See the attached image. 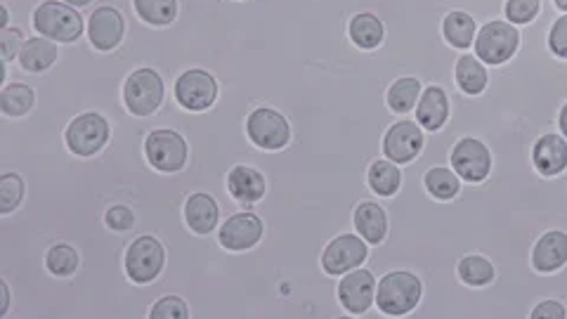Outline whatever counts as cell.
I'll return each mask as SVG.
<instances>
[{
    "label": "cell",
    "mask_w": 567,
    "mask_h": 319,
    "mask_svg": "<svg viewBox=\"0 0 567 319\" xmlns=\"http://www.w3.org/2000/svg\"><path fill=\"white\" fill-rule=\"evenodd\" d=\"M506 0H400L402 22L416 41L437 43L442 39L440 24L450 10H466L477 24L489 20H504ZM554 0H542V14L537 22L520 27V50L518 55L504 66H489L487 91L496 97L516 95L535 83L544 69L551 64L554 55L548 52L546 35L558 20Z\"/></svg>",
    "instance_id": "cell-1"
},
{
    "label": "cell",
    "mask_w": 567,
    "mask_h": 319,
    "mask_svg": "<svg viewBox=\"0 0 567 319\" xmlns=\"http://www.w3.org/2000/svg\"><path fill=\"white\" fill-rule=\"evenodd\" d=\"M112 133H114V128H112L110 116L97 112V110L81 112L66 123L64 135H62V145L55 152H50L41 158H33V162L24 164L22 168H17V171H24L27 166L39 164V162H43V158H50L55 154H69V156H76V158L97 156L106 147H110Z\"/></svg>",
    "instance_id": "cell-2"
},
{
    "label": "cell",
    "mask_w": 567,
    "mask_h": 319,
    "mask_svg": "<svg viewBox=\"0 0 567 319\" xmlns=\"http://www.w3.org/2000/svg\"><path fill=\"white\" fill-rule=\"evenodd\" d=\"M166 265H168V248L162 239L150 233L133 237L126 244V251H123V272H126V279H128L126 287L118 289L110 300H106L102 310L97 312V317H102L104 310L110 308L128 287H150V284H154L164 275Z\"/></svg>",
    "instance_id": "cell-3"
},
{
    "label": "cell",
    "mask_w": 567,
    "mask_h": 319,
    "mask_svg": "<svg viewBox=\"0 0 567 319\" xmlns=\"http://www.w3.org/2000/svg\"><path fill=\"white\" fill-rule=\"evenodd\" d=\"M423 298V281L412 270H390L379 277L377 312L383 319H406Z\"/></svg>",
    "instance_id": "cell-4"
},
{
    "label": "cell",
    "mask_w": 567,
    "mask_h": 319,
    "mask_svg": "<svg viewBox=\"0 0 567 319\" xmlns=\"http://www.w3.org/2000/svg\"><path fill=\"white\" fill-rule=\"evenodd\" d=\"M85 14L64 0H41L31 12V33L45 35L60 45H74L85 35Z\"/></svg>",
    "instance_id": "cell-5"
},
{
    "label": "cell",
    "mask_w": 567,
    "mask_h": 319,
    "mask_svg": "<svg viewBox=\"0 0 567 319\" xmlns=\"http://www.w3.org/2000/svg\"><path fill=\"white\" fill-rule=\"evenodd\" d=\"M168 97V85L154 66H137L128 71L121 83V106L135 119H150L162 110Z\"/></svg>",
    "instance_id": "cell-6"
},
{
    "label": "cell",
    "mask_w": 567,
    "mask_h": 319,
    "mask_svg": "<svg viewBox=\"0 0 567 319\" xmlns=\"http://www.w3.org/2000/svg\"><path fill=\"white\" fill-rule=\"evenodd\" d=\"M173 102L189 114H204L216 106L220 97V83L204 66H189L177 74L171 93Z\"/></svg>",
    "instance_id": "cell-7"
},
{
    "label": "cell",
    "mask_w": 567,
    "mask_h": 319,
    "mask_svg": "<svg viewBox=\"0 0 567 319\" xmlns=\"http://www.w3.org/2000/svg\"><path fill=\"white\" fill-rule=\"evenodd\" d=\"M85 14V43L100 55H110L126 41L128 20L116 6H93L81 10Z\"/></svg>",
    "instance_id": "cell-8"
},
{
    "label": "cell",
    "mask_w": 567,
    "mask_h": 319,
    "mask_svg": "<svg viewBox=\"0 0 567 319\" xmlns=\"http://www.w3.org/2000/svg\"><path fill=\"white\" fill-rule=\"evenodd\" d=\"M520 50V27L508 20H489L481 24L473 43V52L487 66H504Z\"/></svg>",
    "instance_id": "cell-9"
},
{
    "label": "cell",
    "mask_w": 567,
    "mask_h": 319,
    "mask_svg": "<svg viewBox=\"0 0 567 319\" xmlns=\"http://www.w3.org/2000/svg\"><path fill=\"white\" fill-rule=\"evenodd\" d=\"M377 287H379L377 272L367 268V265H360V268H354L339 277V284H336L339 306L348 312L350 319H364L371 310L377 308Z\"/></svg>",
    "instance_id": "cell-10"
},
{
    "label": "cell",
    "mask_w": 567,
    "mask_h": 319,
    "mask_svg": "<svg viewBox=\"0 0 567 319\" xmlns=\"http://www.w3.org/2000/svg\"><path fill=\"white\" fill-rule=\"evenodd\" d=\"M450 166L466 185H481L492 175L494 154L481 137H458L450 147Z\"/></svg>",
    "instance_id": "cell-11"
},
{
    "label": "cell",
    "mask_w": 567,
    "mask_h": 319,
    "mask_svg": "<svg viewBox=\"0 0 567 319\" xmlns=\"http://www.w3.org/2000/svg\"><path fill=\"white\" fill-rule=\"evenodd\" d=\"M371 246L354 233V229H348V233L336 235L327 246L322 256H319V268L331 279H339L341 275L360 268V265L367 263Z\"/></svg>",
    "instance_id": "cell-12"
},
{
    "label": "cell",
    "mask_w": 567,
    "mask_h": 319,
    "mask_svg": "<svg viewBox=\"0 0 567 319\" xmlns=\"http://www.w3.org/2000/svg\"><path fill=\"white\" fill-rule=\"evenodd\" d=\"M425 147V131L419 126L416 119L402 116L390 123L381 140V154L398 166H410L421 156Z\"/></svg>",
    "instance_id": "cell-13"
},
{
    "label": "cell",
    "mask_w": 567,
    "mask_h": 319,
    "mask_svg": "<svg viewBox=\"0 0 567 319\" xmlns=\"http://www.w3.org/2000/svg\"><path fill=\"white\" fill-rule=\"evenodd\" d=\"M183 223H185V233L173 244L181 241L185 235H197V237L216 235L223 223V206L210 192H204V189L189 192L183 202Z\"/></svg>",
    "instance_id": "cell-14"
},
{
    "label": "cell",
    "mask_w": 567,
    "mask_h": 319,
    "mask_svg": "<svg viewBox=\"0 0 567 319\" xmlns=\"http://www.w3.org/2000/svg\"><path fill=\"white\" fill-rule=\"evenodd\" d=\"M227 197L237 204V208H254L268 194V177L251 164H235L225 175Z\"/></svg>",
    "instance_id": "cell-15"
},
{
    "label": "cell",
    "mask_w": 567,
    "mask_h": 319,
    "mask_svg": "<svg viewBox=\"0 0 567 319\" xmlns=\"http://www.w3.org/2000/svg\"><path fill=\"white\" fill-rule=\"evenodd\" d=\"M529 265L537 275H554L567 265V233L560 227L546 229L532 244Z\"/></svg>",
    "instance_id": "cell-16"
},
{
    "label": "cell",
    "mask_w": 567,
    "mask_h": 319,
    "mask_svg": "<svg viewBox=\"0 0 567 319\" xmlns=\"http://www.w3.org/2000/svg\"><path fill=\"white\" fill-rule=\"evenodd\" d=\"M414 116L425 133H440L452 116L450 93L440 83H429L419 97Z\"/></svg>",
    "instance_id": "cell-17"
},
{
    "label": "cell",
    "mask_w": 567,
    "mask_h": 319,
    "mask_svg": "<svg viewBox=\"0 0 567 319\" xmlns=\"http://www.w3.org/2000/svg\"><path fill=\"white\" fill-rule=\"evenodd\" d=\"M532 168H535L542 177H558L567 171V140L563 133H544L535 140L529 152Z\"/></svg>",
    "instance_id": "cell-18"
},
{
    "label": "cell",
    "mask_w": 567,
    "mask_h": 319,
    "mask_svg": "<svg viewBox=\"0 0 567 319\" xmlns=\"http://www.w3.org/2000/svg\"><path fill=\"white\" fill-rule=\"evenodd\" d=\"M62 58V45L45 39V35L31 33L29 39L22 45L20 58H17V64H20V71L31 76H43L50 69H55V64Z\"/></svg>",
    "instance_id": "cell-19"
},
{
    "label": "cell",
    "mask_w": 567,
    "mask_h": 319,
    "mask_svg": "<svg viewBox=\"0 0 567 319\" xmlns=\"http://www.w3.org/2000/svg\"><path fill=\"white\" fill-rule=\"evenodd\" d=\"M352 229L371 248L381 246L388 237V229H390V218H388L385 206L379 199H362L352 210Z\"/></svg>",
    "instance_id": "cell-20"
},
{
    "label": "cell",
    "mask_w": 567,
    "mask_h": 319,
    "mask_svg": "<svg viewBox=\"0 0 567 319\" xmlns=\"http://www.w3.org/2000/svg\"><path fill=\"white\" fill-rule=\"evenodd\" d=\"M456 277L461 284V296L454 306L452 319L456 317V310L461 306V298H464L466 289L489 287V284H494V279H496V268H494V263L483 254H466V256H461L456 263Z\"/></svg>",
    "instance_id": "cell-21"
},
{
    "label": "cell",
    "mask_w": 567,
    "mask_h": 319,
    "mask_svg": "<svg viewBox=\"0 0 567 319\" xmlns=\"http://www.w3.org/2000/svg\"><path fill=\"white\" fill-rule=\"evenodd\" d=\"M454 83L456 91L468 97L483 95L489 85V66L475 52H458L454 62Z\"/></svg>",
    "instance_id": "cell-22"
},
{
    "label": "cell",
    "mask_w": 567,
    "mask_h": 319,
    "mask_svg": "<svg viewBox=\"0 0 567 319\" xmlns=\"http://www.w3.org/2000/svg\"><path fill=\"white\" fill-rule=\"evenodd\" d=\"M116 8L123 14L135 12L137 20L152 29H164L171 27L181 14V0H123Z\"/></svg>",
    "instance_id": "cell-23"
},
{
    "label": "cell",
    "mask_w": 567,
    "mask_h": 319,
    "mask_svg": "<svg viewBox=\"0 0 567 319\" xmlns=\"http://www.w3.org/2000/svg\"><path fill=\"white\" fill-rule=\"evenodd\" d=\"M346 35L358 50L374 52L385 43V24L377 12H354L348 20Z\"/></svg>",
    "instance_id": "cell-24"
},
{
    "label": "cell",
    "mask_w": 567,
    "mask_h": 319,
    "mask_svg": "<svg viewBox=\"0 0 567 319\" xmlns=\"http://www.w3.org/2000/svg\"><path fill=\"white\" fill-rule=\"evenodd\" d=\"M35 104H39V93L27 81H8L0 85V116L6 119H27Z\"/></svg>",
    "instance_id": "cell-25"
},
{
    "label": "cell",
    "mask_w": 567,
    "mask_h": 319,
    "mask_svg": "<svg viewBox=\"0 0 567 319\" xmlns=\"http://www.w3.org/2000/svg\"><path fill=\"white\" fill-rule=\"evenodd\" d=\"M477 29H481V24H477L473 20V14L466 10H450L442 17L440 24L442 41L458 52H468L473 48Z\"/></svg>",
    "instance_id": "cell-26"
},
{
    "label": "cell",
    "mask_w": 567,
    "mask_h": 319,
    "mask_svg": "<svg viewBox=\"0 0 567 319\" xmlns=\"http://www.w3.org/2000/svg\"><path fill=\"white\" fill-rule=\"evenodd\" d=\"M404 171L395 162H390L385 156L374 158L367 168V187L377 199H390L402 189Z\"/></svg>",
    "instance_id": "cell-27"
},
{
    "label": "cell",
    "mask_w": 567,
    "mask_h": 319,
    "mask_svg": "<svg viewBox=\"0 0 567 319\" xmlns=\"http://www.w3.org/2000/svg\"><path fill=\"white\" fill-rule=\"evenodd\" d=\"M423 81L419 76H400L393 83L388 85L385 91V110L393 114L395 119L402 116H412L419 97L423 93Z\"/></svg>",
    "instance_id": "cell-28"
},
{
    "label": "cell",
    "mask_w": 567,
    "mask_h": 319,
    "mask_svg": "<svg viewBox=\"0 0 567 319\" xmlns=\"http://www.w3.org/2000/svg\"><path fill=\"white\" fill-rule=\"evenodd\" d=\"M421 185L433 202H452L458 197L461 189H464V181H461L452 166L429 168L421 177Z\"/></svg>",
    "instance_id": "cell-29"
},
{
    "label": "cell",
    "mask_w": 567,
    "mask_h": 319,
    "mask_svg": "<svg viewBox=\"0 0 567 319\" xmlns=\"http://www.w3.org/2000/svg\"><path fill=\"white\" fill-rule=\"evenodd\" d=\"M29 183L20 171H0V218L12 216L27 202Z\"/></svg>",
    "instance_id": "cell-30"
},
{
    "label": "cell",
    "mask_w": 567,
    "mask_h": 319,
    "mask_svg": "<svg viewBox=\"0 0 567 319\" xmlns=\"http://www.w3.org/2000/svg\"><path fill=\"white\" fill-rule=\"evenodd\" d=\"M192 308L185 296L177 294H164L158 296L147 310V319H189Z\"/></svg>",
    "instance_id": "cell-31"
},
{
    "label": "cell",
    "mask_w": 567,
    "mask_h": 319,
    "mask_svg": "<svg viewBox=\"0 0 567 319\" xmlns=\"http://www.w3.org/2000/svg\"><path fill=\"white\" fill-rule=\"evenodd\" d=\"M542 14V0H506L504 20L516 27H527L537 22Z\"/></svg>",
    "instance_id": "cell-32"
},
{
    "label": "cell",
    "mask_w": 567,
    "mask_h": 319,
    "mask_svg": "<svg viewBox=\"0 0 567 319\" xmlns=\"http://www.w3.org/2000/svg\"><path fill=\"white\" fill-rule=\"evenodd\" d=\"M29 39V33L22 27H8V29H0V62L12 66V62H17L22 52L24 41Z\"/></svg>",
    "instance_id": "cell-33"
},
{
    "label": "cell",
    "mask_w": 567,
    "mask_h": 319,
    "mask_svg": "<svg viewBox=\"0 0 567 319\" xmlns=\"http://www.w3.org/2000/svg\"><path fill=\"white\" fill-rule=\"evenodd\" d=\"M546 43H548V52H551L554 58L567 62V12L558 14V20L551 24V29H548Z\"/></svg>",
    "instance_id": "cell-34"
},
{
    "label": "cell",
    "mask_w": 567,
    "mask_h": 319,
    "mask_svg": "<svg viewBox=\"0 0 567 319\" xmlns=\"http://www.w3.org/2000/svg\"><path fill=\"white\" fill-rule=\"evenodd\" d=\"M529 319H567V306L560 298H542L539 303L529 310Z\"/></svg>",
    "instance_id": "cell-35"
},
{
    "label": "cell",
    "mask_w": 567,
    "mask_h": 319,
    "mask_svg": "<svg viewBox=\"0 0 567 319\" xmlns=\"http://www.w3.org/2000/svg\"><path fill=\"white\" fill-rule=\"evenodd\" d=\"M14 306V291H12V284L0 277V319H8Z\"/></svg>",
    "instance_id": "cell-36"
},
{
    "label": "cell",
    "mask_w": 567,
    "mask_h": 319,
    "mask_svg": "<svg viewBox=\"0 0 567 319\" xmlns=\"http://www.w3.org/2000/svg\"><path fill=\"white\" fill-rule=\"evenodd\" d=\"M14 22V14L12 8L8 3H0V29H8Z\"/></svg>",
    "instance_id": "cell-37"
},
{
    "label": "cell",
    "mask_w": 567,
    "mask_h": 319,
    "mask_svg": "<svg viewBox=\"0 0 567 319\" xmlns=\"http://www.w3.org/2000/svg\"><path fill=\"white\" fill-rule=\"evenodd\" d=\"M558 133H563V137L567 140V100L560 104V110H558Z\"/></svg>",
    "instance_id": "cell-38"
},
{
    "label": "cell",
    "mask_w": 567,
    "mask_h": 319,
    "mask_svg": "<svg viewBox=\"0 0 567 319\" xmlns=\"http://www.w3.org/2000/svg\"><path fill=\"white\" fill-rule=\"evenodd\" d=\"M64 3L71 6V8H76V10H87V8L95 6V0H64Z\"/></svg>",
    "instance_id": "cell-39"
},
{
    "label": "cell",
    "mask_w": 567,
    "mask_h": 319,
    "mask_svg": "<svg viewBox=\"0 0 567 319\" xmlns=\"http://www.w3.org/2000/svg\"><path fill=\"white\" fill-rule=\"evenodd\" d=\"M554 6H556V10H558L560 14L567 12V0H554Z\"/></svg>",
    "instance_id": "cell-40"
}]
</instances>
